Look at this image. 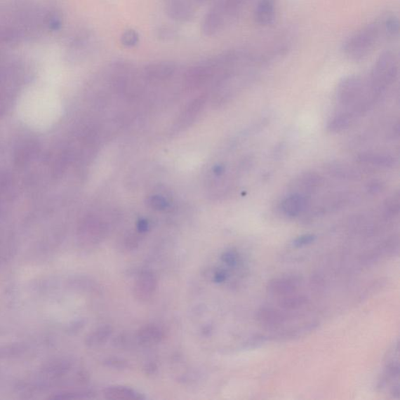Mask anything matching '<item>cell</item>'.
<instances>
[{
    "label": "cell",
    "mask_w": 400,
    "mask_h": 400,
    "mask_svg": "<svg viewBox=\"0 0 400 400\" xmlns=\"http://www.w3.org/2000/svg\"><path fill=\"white\" fill-rule=\"evenodd\" d=\"M391 40L385 16L378 18L352 34L342 44V52L348 60L360 62L368 58L385 41Z\"/></svg>",
    "instance_id": "6da1fadb"
},
{
    "label": "cell",
    "mask_w": 400,
    "mask_h": 400,
    "mask_svg": "<svg viewBox=\"0 0 400 400\" xmlns=\"http://www.w3.org/2000/svg\"><path fill=\"white\" fill-rule=\"evenodd\" d=\"M399 75L398 55L387 51L378 58L368 79L372 93L379 100L396 84Z\"/></svg>",
    "instance_id": "7a4b0ae2"
},
{
    "label": "cell",
    "mask_w": 400,
    "mask_h": 400,
    "mask_svg": "<svg viewBox=\"0 0 400 400\" xmlns=\"http://www.w3.org/2000/svg\"><path fill=\"white\" fill-rule=\"evenodd\" d=\"M220 57L192 67L185 75V84L189 88H198L213 78H216L220 71Z\"/></svg>",
    "instance_id": "3957f363"
},
{
    "label": "cell",
    "mask_w": 400,
    "mask_h": 400,
    "mask_svg": "<svg viewBox=\"0 0 400 400\" xmlns=\"http://www.w3.org/2000/svg\"><path fill=\"white\" fill-rule=\"evenodd\" d=\"M206 102V95H200L198 98L191 101L177 117L173 128H172L174 132H181V131L189 128L196 121L200 113L202 112Z\"/></svg>",
    "instance_id": "277c9868"
},
{
    "label": "cell",
    "mask_w": 400,
    "mask_h": 400,
    "mask_svg": "<svg viewBox=\"0 0 400 400\" xmlns=\"http://www.w3.org/2000/svg\"><path fill=\"white\" fill-rule=\"evenodd\" d=\"M309 199L306 195L295 192L282 200L280 209L288 218H295L305 212L308 206Z\"/></svg>",
    "instance_id": "5b68a950"
},
{
    "label": "cell",
    "mask_w": 400,
    "mask_h": 400,
    "mask_svg": "<svg viewBox=\"0 0 400 400\" xmlns=\"http://www.w3.org/2000/svg\"><path fill=\"white\" fill-rule=\"evenodd\" d=\"M175 71L176 65L173 62L161 61L145 67L144 75L148 81L160 82L170 79Z\"/></svg>",
    "instance_id": "8992f818"
},
{
    "label": "cell",
    "mask_w": 400,
    "mask_h": 400,
    "mask_svg": "<svg viewBox=\"0 0 400 400\" xmlns=\"http://www.w3.org/2000/svg\"><path fill=\"white\" fill-rule=\"evenodd\" d=\"M276 18V0H259L253 12L255 22L262 27L273 25Z\"/></svg>",
    "instance_id": "52a82bcc"
},
{
    "label": "cell",
    "mask_w": 400,
    "mask_h": 400,
    "mask_svg": "<svg viewBox=\"0 0 400 400\" xmlns=\"http://www.w3.org/2000/svg\"><path fill=\"white\" fill-rule=\"evenodd\" d=\"M225 20L216 5L204 18L203 31L208 36L215 34L226 25Z\"/></svg>",
    "instance_id": "ba28073f"
},
{
    "label": "cell",
    "mask_w": 400,
    "mask_h": 400,
    "mask_svg": "<svg viewBox=\"0 0 400 400\" xmlns=\"http://www.w3.org/2000/svg\"><path fill=\"white\" fill-rule=\"evenodd\" d=\"M168 11L171 18L177 20H187L192 16V8L186 0H168Z\"/></svg>",
    "instance_id": "9c48e42d"
},
{
    "label": "cell",
    "mask_w": 400,
    "mask_h": 400,
    "mask_svg": "<svg viewBox=\"0 0 400 400\" xmlns=\"http://www.w3.org/2000/svg\"><path fill=\"white\" fill-rule=\"evenodd\" d=\"M155 284L153 276L149 274H142L136 284V295L142 300L148 299L154 291Z\"/></svg>",
    "instance_id": "30bf717a"
},
{
    "label": "cell",
    "mask_w": 400,
    "mask_h": 400,
    "mask_svg": "<svg viewBox=\"0 0 400 400\" xmlns=\"http://www.w3.org/2000/svg\"><path fill=\"white\" fill-rule=\"evenodd\" d=\"M147 204L150 209L156 211H166L170 206L168 199L159 194L151 195L147 197Z\"/></svg>",
    "instance_id": "8fae6325"
},
{
    "label": "cell",
    "mask_w": 400,
    "mask_h": 400,
    "mask_svg": "<svg viewBox=\"0 0 400 400\" xmlns=\"http://www.w3.org/2000/svg\"><path fill=\"white\" fill-rule=\"evenodd\" d=\"M109 398L112 399H137L135 392L126 388H112L107 392Z\"/></svg>",
    "instance_id": "7c38bea8"
},
{
    "label": "cell",
    "mask_w": 400,
    "mask_h": 400,
    "mask_svg": "<svg viewBox=\"0 0 400 400\" xmlns=\"http://www.w3.org/2000/svg\"><path fill=\"white\" fill-rule=\"evenodd\" d=\"M140 36L136 31L129 29L122 34L121 43L126 47H133L139 43Z\"/></svg>",
    "instance_id": "4fadbf2b"
},
{
    "label": "cell",
    "mask_w": 400,
    "mask_h": 400,
    "mask_svg": "<svg viewBox=\"0 0 400 400\" xmlns=\"http://www.w3.org/2000/svg\"><path fill=\"white\" fill-rule=\"evenodd\" d=\"M315 239V236L313 234H307V236H303L298 239L295 240L294 245L295 246H302L309 244H312Z\"/></svg>",
    "instance_id": "5bb4252c"
},
{
    "label": "cell",
    "mask_w": 400,
    "mask_h": 400,
    "mask_svg": "<svg viewBox=\"0 0 400 400\" xmlns=\"http://www.w3.org/2000/svg\"><path fill=\"white\" fill-rule=\"evenodd\" d=\"M148 227V223L146 222V220H141V222L139 224V229L140 231H146Z\"/></svg>",
    "instance_id": "9a60e30c"
}]
</instances>
